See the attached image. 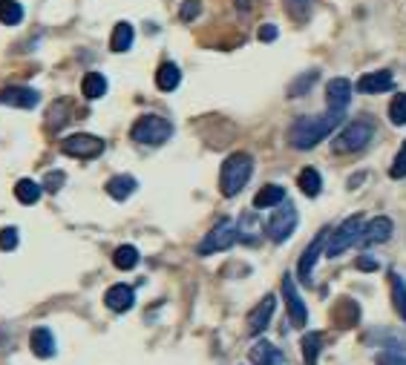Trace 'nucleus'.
<instances>
[{"label": "nucleus", "mask_w": 406, "mask_h": 365, "mask_svg": "<svg viewBox=\"0 0 406 365\" xmlns=\"http://www.w3.org/2000/svg\"><path fill=\"white\" fill-rule=\"evenodd\" d=\"M340 121H343L340 109H326L323 115H303L288 127V144L297 150H311L323 138H329Z\"/></svg>", "instance_id": "1"}, {"label": "nucleus", "mask_w": 406, "mask_h": 365, "mask_svg": "<svg viewBox=\"0 0 406 365\" xmlns=\"http://www.w3.org/2000/svg\"><path fill=\"white\" fill-rule=\"evenodd\" d=\"M254 175V159L248 153H234L225 159L222 170H220V190L222 196L234 199L239 190H245V185Z\"/></svg>", "instance_id": "2"}, {"label": "nucleus", "mask_w": 406, "mask_h": 365, "mask_svg": "<svg viewBox=\"0 0 406 365\" xmlns=\"http://www.w3.org/2000/svg\"><path fill=\"white\" fill-rule=\"evenodd\" d=\"M170 135H173V124L162 115H141L130 130V138L136 144H147V147H159Z\"/></svg>", "instance_id": "3"}, {"label": "nucleus", "mask_w": 406, "mask_h": 365, "mask_svg": "<svg viewBox=\"0 0 406 365\" xmlns=\"http://www.w3.org/2000/svg\"><path fill=\"white\" fill-rule=\"evenodd\" d=\"M363 227H366V219L360 216V213H355V216H349L343 225H337L329 236V245H326V256L329 259H337L343 251H349L352 245H357L360 236H363Z\"/></svg>", "instance_id": "4"}, {"label": "nucleus", "mask_w": 406, "mask_h": 365, "mask_svg": "<svg viewBox=\"0 0 406 365\" xmlns=\"http://www.w3.org/2000/svg\"><path fill=\"white\" fill-rule=\"evenodd\" d=\"M372 138H374V121L372 118H357L337 133L334 153H357V150H363Z\"/></svg>", "instance_id": "5"}, {"label": "nucleus", "mask_w": 406, "mask_h": 365, "mask_svg": "<svg viewBox=\"0 0 406 365\" xmlns=\"http://www.w3.org/2000/svg\"><path fill=\"white\" fill-rule=\"evenodd\" d=\"M300 225V213L291 201H283V204H277L274 213H271V219H268V239L274 241V245H283V241L291 239V233L297 230Z\"/></svg>", "instance_id": "6"}, {"label": "nucleus", "mask_w": 406, "mask_h": 365, "mask_svg": "<svg viewBox=\"0 0 406 365\" xmlns=\"http://www.w3.org/2000/svg\"><path fill=\"white\" fill-rule=\"evenodd\" d=\"M234 241H239V233H236V225L231 219H220L210 230L208 236L199 241V256H210V253H220V251H228Z\"/></svg>", "instance_id": "7"}, {"label": "nucleus", "mask_w": 406, "mask_h": 365, "mask_svg": "<svg viewBox=\"0 0 406 365\" xmlns=\"http://www.w3.org/2000/svg\"><path fill=\"white\" fill-rule=\"evenodd\" d=\"M61 153L72 159H99L104 153V141L89 133H75L61 141Z\"/></svg>", "instance_id": "8"}, {"label": "nucleus", "mask_w": 406, "mask_h": 365, "mask_svg": "<svg viewBox=\"0 0 406 365\" xmlns=\"http://www.w3.org/2000/svg\"><path fill=\"white\" fill-rule=\"evenodd\" d=\"M283 299H286L291 325H294V328H305L308 311H305V302H303V296H300V291H297V285H294V279L288 277V273L283 277Z\"/></svg>", "instance_id": "9"}, {"label": "nucleus", "mask_w": 406, "mask_h": 365, "mask_svg": "<svg viewBox=\"0 0 406 365\" xmlns=\"http://www.w3.org/2000/svg\"><path fill=\"white\" fill-rule=\"evenodd\" d=\"M329 236H331V230H320L315 239H311V245L303 251V256H300V267H297L303 282H311V267L317 265L320 253L326 251V245H329Z\"/></svg>", "instance_id": "10"}, {"label": "nucleus", "mask_w": 406, "mask_h": 365, "mask_svg": "<svg viewBox=\"0 0 406 365\" xmlns=\"http://www.w3.org/2000/svg\"><path fill=\"white\" fill-rule=\"evenodd\" d=\"M0 104L18 107V109H35L41 104V95L32 86H6L0 89Z\"/></svg>", "instance_id": "11"}, {"label": "nucleus", "mask_w": 406, "mask_h": 365, "mask_svg": "<svg viewBox=\"0 0 406 365\" xmlns=\"http://www.w3.org/2000/svg\"><path fill=\"white\" fill-rule=\"evenodd\" d=\"M392 230H395V225H392V219H389V216H374V219H369V222H366V227H363L360 245H363V248L383 245V241H389V239H392Z\"/></svg>", "instance_id": "12"}, {"label": "nucleus", "mask_w": 406, "mask_h": 365, "mask_svg": "<svg viewBox=\"0 0 406 365\" xmlns=\"http://www.w3.org/2000/svg\"><path fill=\"white\" fill-rule=\"evenodd\" d=\"M274 311H277V296L274 293H268V296H262V302L260 305L248 314V333H262L268 325H271V319H274Z\"/></svg>", "instance_id": "13"}, {"label": "nucleus", "mask_w": 406, "mask_h": 365, "mask_svg": "<svg viewBox=\"0 0 406 365\" xmlns=\"http://www.w3.org/2000/svg\"><path fill=\"white\" fill-rule=\"evenodd\" d=\"M349 101H352V84L346 78H331L326 84V104H329V109L346 112Z\"/></svg>", "instance_id": "14"}, {"label": "nucleus", "mask_w": 406, "mask_h": 365, "mask_svg": "<svg viewBox=\"0 0 406 365\" xmlns=\"http://www.w3.org/2000/svg\"><path fill=\"white\" fill-rule=\"evenodd\" d=\"M104 302H107V308H110V311L124 314V311H130V308H133L136 293H133L130 285H113V288L104 293Z\"/></svg>", "instance_id": "15"}, {"label": "nucleus", "mask_w": 406, "mask_h": 365, "mask_svg": "<svg viewBox=\"0 0 406 365\" xmlns=\"http://www.w3.org/2000/svg\"><path fill=\"white\" fill-rule=\"evenodd\" d=\"M392 84H395L392 72H389V69H378V72L363 75V78L357 81V89H360V93H366V95H378V93H386V89H392Z\"/></svg>", "instance_id": "16"}, {"label": "nucleus", "mask_w": 406, "mask_h": 365, "mask_svg": "<svg viewBox=\"0 0 406 365\" xmlns=\"http://www.w3.org/2000/svg\"><path fill=\"white\" fill-rule=\"evenodd\" d=\"M251 362L254 365H288L286 354L268 340H260L257 345H251Z\"/></svg>", "instance_id": "17"}, {"label": "nucleus", "mask_w": 406, "mask_h": 365, "mask_svg": "<svg viewBox=\"0 0 406 365\" xmlns=\"http://www.w3.org/2000/svg\"><path fill=\"white\" fill-rule=\"evenodd\" d=\"M29 348H32V354L41 357V359L55 357V337H52V331L49 328H35L32 333H29Z\"/></svg>", "instance_id": "18"}, {"label": "nucleus", "mask_w": 406, "mask_h": 365, "mask_svg": "<svg viewBox=\"0 0 406 365\" xmlns=\"http://www.w3.org/2000/svg\"><path fill=\"white\" fill-rule=\"evenodd\" d=\"M136 187H139V181H136L133 175H113V178L107 181V193H110V199H115V201L130 199V196L136 193Z\"/></svg>", "instance_id": "19"}, {"label": "nucleus", "mask_w": 406, "mask_h": 365, "mask_svg": "<svg viewBox=\"0 0 406 365\" xmlns=\"http://www.w3.org/2000/svg\"><path fill=\"white\" fill-rule=\"evenodd\" d=\"M334 322L340 328H355L360 322V308H357V302L352 299H343L337 302V308H334Z\"/></svg>", "instance_id": "20"}, {"label": "nucleus", "mask_w": 406, "mask_h": 365, "mask_svg": "<svg viewBox=\"0 0 406 365\" xmlns=\"http://www.w3.org/2000/svg\"><path fill=\"white\" fill-rule=\"evenodd\" d=\"M182 84V69L176 67V64H162L159 67V72H156V86L162 89V93H173V89Z\"/></svg>", "instance_id": "21"}, {"label": "nucleus", "mask_w": 406, "mask_h": 365, "mask_svg": "<svg viewBox=\"0 0 406 365\" xmlns=\"http://www.w3.org/2000/svg\"><path fill=\"white\" fill-rule=\"evenodd\" d=\"M81 93H84V98H89V101H99V98L107 93V78H104L101 72H87L84 81H81Z\"/></svg>", "instance_id": "22"}, {"label": "nucleus", "mask_w": 406, "mask_h": 365, "mask_svg": "<svg viewBox=\"0 0 406 365\" xmlns=\"http://www.w3.org/2000/svg\"><path fill=\"white\" fill-rule=\"evenodd\" d=\"M283 201H286V190L279 187V185H265L254 196V207L257 210H268V207H277V204H283Z\"/></svg>", "instance_id": "23"}, {"label": "nucleus", "mask_w": 406, "mask_h": 365, "mask_svg": "<svg viewBox=\"0 0 406 365\" xmlns=\"http://www.w3.org/2000/svg\"><path fill=\"white\" fill-rule=\"evenodd\" d=\"M389 291H392V305L398 311V317L406 322V282L400 279V273H389Z\"/></svg>", "instance_id": "24"}, {"label": "nucleus", "mask_w": 406, "mask_h": 365, "mask_svg": "<svg viewBox=\"0 0 406 365\" xmlns=\"http://www.w3.org/2000/svg\"><path fill=\"white\" fill-rule=\"evenodd\" d=\"M133 41H136V29H133L130 23H118V26L113 29L110 49H113V52H127V49L133 46Z\"/></svg>", "instance_id": "25"}, {"label": "nucleus", "mask_w": 406, "mask_h": 365, "mask_svg": "<svg viewBox=\"0 0 406 365\" xmlns=\"http://www.w3.org/2000/svg\"><path fill=\"white\" fill-rule=\"evenodd\" d=\"M297 185H300V190H303L308 199H315V196H320V190H323V178H320V173H317L315 167H305V170L300 173V178H297Z\"/></svg>", "instance_id": "26"}, {"label": "nucleus", "mask_w": 406, "mask_h": 365, "mask_svg": "<svg viewBox=\"0 0 406 365\" xmlns=\"http://www.w3.org/2000/svg\"><path fill=\"white\" fill-rule=\"evenodd\" d=\"M41 193H44V187L38 185V181H32V178H20L15 185V199L20 204H35L41 199Z\"/></svg>", "instance_id": "27"}, {"label": "nucleus", "mask_w": 406, "mask_h": 365, "mask_svg": "<svg viewBox=\"0 0 406 365\" xmlns=\"http://www.w3.org/2000/svg\"><path fill=\"white\" fill-rule=\"evenodd\" d=\"M236 233H239V241H245V245H257V239H260V222H257L254 213H245V216L239 219Z\"/></svg>", "instance_id": "28"}, {"label": "nucleus", "mask_w": 406, "mask_h": 365, "mask_svg": "<svg viewBox=\"0 0 406 365\" xmlns=\"http://www.w3.org/2000/svg\"><path fill=\"white\" fill-rule=\"evenodd\" d=\"M320 348H323V333L320 331L305 333V337H303V359H305V365H317Z\"/></svg>", "instance_id": "29"}, {"label": "nucleus", "mask_w": 406, "mask_h": 365, "mask_svg": "<svg viewBox=\"0 0 406 365\" xmlns=\"http://www.w3.org/2000/svg\"><path fill=\"white\" fill-rule=\"evenodd\" d=\"M139 251L133 248V245H121V248H115V253H113V265L118 267V270H133L136 265H139Z\"/></svg>", "instance_id": "30"}, {"label": "nucleus", "mask_w": 406, "mask_h": 365, "mask_svg": "<svg viewBox=\"0 0 406 365\" xmlns=\"http://www.w3.org/2000/svg\"><path fill=\"white\" fill-rule=\"evenodd\" d=\"M23 20V6L18 0H0V23L4 26H18Z\"/></svg>", "instance_id": "31"}, {"label": "nucleus", "mask_w": 406, "mask_h": 365, "mask_svg": "<svg viewBox=\"0 0 406 365\" xmlns=\"http://www.w3.org/2000/svg\"><path fill=\"white\" fill-rule=\"evenodd\" d=\"M389 121H392V124H398V127L406 124V93H398L392 98V104H389Z\"/></svg>", "instance_id": "32"}, {"label": "nucleus", "mask_w": 406, "mask_h": 365, "mask_svg": "<svg viewBox=\"0 0 406 365\" xmlns=\"http://www.w3.org/2000/svg\"><path fill=\"white\" fill-rule=\"evenodd\" d=\"M389 175H392V178H406V141H403L400 150H398V156H395V161H392V167H389Z\"/></svg>", "instance_id": "33"}, {"label": "nucleus", "mask_w": 406, "mask_h": 365, "mask_svg": "<svg viewBox=\"0 0 406 365\" xmlns=\"http://www.w3.org/2000/svg\"><path fill=\"white\" fill-rule=\"evenodd\" d=\"M18 248V227H4L0 230V251H15Z\"/></svg>", "instance_id": "34"}, {"label": "nucleus", "mask_w": 406, "mask_h": 365, "mask_svg": "<svg viewBox=\"0 0 406 365\" xmlns=\"http://www.w3.org/2000/svg\"><path fill=\"white\" fill-rule=\"evenodd\" d=\"M199 12H202V4H199V0H187V4H182V9H179V18H182L184 23H191V20L199 18Z\"/></svg>", "instance_id": "35"}, {"label": "nucleus", "mask_w": 406, "mask_h": 365, "mask_svg": "<svg viewBox=\"0 0 406 365\" xmlns=\"http://www.w3.org/2000/svg\"><path fill=\"white\" fill-rule=\"evenodd\" d=\"M64 181H67V175L64 173H49L46 178H44V190H49V193H58L61 187H64Z\"/></svg>", "instance_id": "36"}, {"label": "nucleus", "mask_w": 406, "mask_h": 365, "mask_svg": "<svg viewBox=\"0 0 406 365\" xmlns=\"http://www.w3.org/2000/svg\"><path fill=\"white\" fill-rule=\"evenodd\" d=\"M315 78H317V72H308V75H305V78H303L300 84H291V89H288V95H291V98H294V95H303V93H305V89H308L311 84H315Z\"/></svg>", "instance_id": "37"}, {"label": "nucleus", "mask_w": 406, "mask_h": 365, "mask_svg": "<svg viewBox=\"0 0 406 365\" xmlns=\"http://www.w3.org/2000/svg\"><path fill=\"white\" fill-rule=\"evenodd\" d=\"M308 4H311V0H288V12H291V18L303 20L305 12H308Z\"/></svg>", "instance_id": "38"}, {"label": "nucleus", "mask_w": 406, "mask_h": 365, "mask_svg": "<svg viewBox=\"0 0 406 365\" xmlns=\"http://www.w3.org/2000/svg\"><path fill=\"white\" fill-rule=\"evenodd\" d=\"M378 365H406V357H400V354H392V351H383V354H378V359H374Z\"/></svg>", "instance_id": "39"}, {"label": "nucleus", "mask_w": 406, "mask_h": 365, "mask_svg": "<svg viewBox=\"0 0 406 365\" xmlns=\"http://www.w3.org/2000/svg\"><path fill=\"white\" fill-rule=\"evenodd\" d=\"M279 38V29L274 26V23H262L260 26V41L262 44H271V41H277Z\"/></svg>", "instance_id": "40"}, {"label": "nucleus", "mask_w": 406, "mask_h": 365, "mask_svg": "<svg viewBox=\"0 0 406 365\" xmlns=\"http://www.w3.org/2000/svg\"><path fill=\"white\" fill-rule=\"evenodd\" d=\"M357 270H378V259L360 256V259H357Z\"/></svg>", "instance_id": "41"}, {"label": "nucleus", "mask_w": 406, "mask_h": 365, "mask_svg": "<svg viewBox=\"0 0 406 365\" xmlns=\"http://www.w3.org/2000/svg\"><path fill=\"white\" fill-rule=\"evenodd\" d=\"M236 4H239V12H248V9H251V6H248V0H236Z\"/></svg>", "instance_id": "42"}]
</instances>
